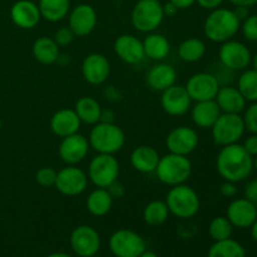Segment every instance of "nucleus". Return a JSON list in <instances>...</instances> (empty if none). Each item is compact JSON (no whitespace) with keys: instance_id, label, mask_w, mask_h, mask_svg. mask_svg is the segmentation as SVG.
I'll list each match as a JSON object with an SVG mask.
<instances>
[{"instance_id":"f257e3e1","label":"nucleus","mask_w":257,"mask_h":257,"mask_svg":"<svg viewBox=\"0 0 257 257\" xmlns=\"http://www.w3.org/2000/svg\"><path fill=\"white\" fill-rule=\"evenodd\" d=\"M216 168L221 177L228 182L238 183L250 177L253 171L252 157L240 143L221 147L216 157Z\"/></svg>"},{"instance_id":"f03ea898","label":"nucleus","mask_w":257,"mask_h":257,"mask_svg":"<svg viewBox=\"0 0 257 257\" xmlns=\"http://www.w3.org/2000/svg\"><path fill=\"white\" fill-rule=\"evenodd\" d=\"M241 22L236 18L233 10L217 8L211 10L203 22V34L213 43H225L232 39L240 30Z\"/></svg>"},{"instance_id":"7ed1b4c3","label":"nucleus","mask_w":257,"mask_h":257,"mask_svg":"<svg viewBox=\"0 0 257 257\" xmlns=\"http://www.w3.org/2000/svg\"><path fill=\"white\" fill-rule=\"evenodd\" d=\"M88 142L94 152L115 155L124 147L125 135L122 128L114 123L98 122L90 130Z\"/></svg>"},{"instance_id":"20e7f679","label":"nucleus","mask_w":257,"mask_h":257,"mask_svg":"<svg viewBox=\"0 0 257 257\" xmlns=\"http://www.w3.org/2000/svg\"><path fill=\"white\" fill-rule=\"evenodd\" d=\"M155 173L161 182L171 187L183 185L192 175V163L187 156L167 153L160 158Z\"/></svg>"},{"instance_id":"39448f33","label":"nucleus","mask_w":257,"mask_h":257,"mask_svg":"<svg viewBox=\"0 0 257 257\" xmlns=\"http://www.w3.org/2000/svg\"><path fill=\"white\" fill-rule=\"evenodd\" d=\"M165 202L167 203L171 215L183 220L195 217L201 206L197 192L185 183L171 187Z\"/></svg>"},{"instance_id":"423d86ee","label":"nucleus","mask_w":257,"mask_h":257,"mask_svg":"<svg viewBox=\"0 0 257 257\" xmlns=\"http://www.w3.org/2000/svg\"><path fill=\"white\" fill-rule=\"evenodd\" d=\"M165 19L163 5L158 0H138L131 13V23L137 32L152 33Z\"/></svg>"},{"instance_id":"0eeeda50","label":"nucleus","mask_w":257,"mask_h":257,"mask_svg":"<svg viewBox=\"0 0 257 257\" xmlns=\"http://www.w3.org/2000/svg\"><path fill=\"white\" fill-rule=\"evenodd\" d=\"M88 180L98 188H108L113 182L118 181L119 177V162L114 155H103L97 153V156L90 160L88 166Z\"/></svg>"},{"instance_id":"6e6552de","label":"nucleus","mask_w":257,"mask_h":257,"mask_svg":"<svg viewBox=\"0 0 257 257\" xmlns=\"http://www.w3.org/2000/svg\"><path fill=\"white\" fill-rule=\"evenodd\" d=\"M245 131L242 117L233 113H221L211 128L213 142L220 147L238 143V141L243 137Z\"/></svg>"},{"instance_id":"1a4fd4ad","label":"nucleus","mask_w":257,"mask_h":257,"mask_svg":"<svg viewBox=\"0 0 257 257\" xmlns=\"http://www.w3.org/2000/svg\"><path fill=\"white\" fill-rule=\"evenodd\" d=\"M108 245L114 257H140L147 250L145 238L128 228L114 231L110 235Z\"/></svg>"},{"instance_id":"9d476101","label":"nucleus","mask_w":257,"mask_h":257,"mask_svg":"<svg viewBox=\"0 0 257 257\" xmlns=\"http://www.w3.org/2000/svg\"><path fill=\"white\" fill-rule=\"evenodd\" d=\"M70 248L78 257H94L99 252L102 240L94 227L80 225L72 231L69 237Z\"/></svg>"},{"instance_id":"9b49d317","label":"nucleus","mask_w":257,"mask_h":257,"mask_svg":"<svg viewBox=\"0 0 257 257\" xmlns=\"http://www.w3.org/2000/svg\"><path fill=\"white\" fill-rule=\"evenodd\" d=\"M251 58L252 55L247 45L238 40L230 39L221 43L218 49V59L221 65L232 72L245 70L251 64Z\"/></svg>"},{"instance_id":"f8f14e48","label":"nucleus","mask_w":257,"mask_h":257,"mask_svg":"<svg viewBox=\"0 0 257 257\" xmlns=\"http://www.w3.org/2000/svg\"><path fill=\"white\" fill-rule=\"evenodd\" d=\"M88 181L89 180H88L87 173L82 168L67 165L57 172L54 187L62 195L75 197V196L82 195L87 190Z\"/></svg>"},{"instance_id":"ddd939ff","label":"nucleus","mask_w":257,"mask_h":257,"mask_svg":"<svg viewBox=\"0 0 257 257\" xmlns=\"http://www.w3.org/2000/svg\"><path fill=\"white\" fill-rule=\"evenodd\" d=\"M220 83L215 74L208 72L195 73L188 78L185 88L192 102L213 100L220 89Z\"/></svg>"},{"instance_id":"4468645a","label":"nucleus","mask_w":257,"mask_h":257,"mask_svg":"<svg viewBox=\"0 0 257 257\" xmlns=\"http://www.w3.org/2000/svg\"><path fill=\"white\" fill-rule=\"evenodd\" d=\"M200 143V137L195 128L180 125L173 128L166 137V147L168 152L181 156H190L195 152Z\"/></svg>"},{"instance_id":"2eb2a0df","label":"nucleus","mask_w":257,"mask_h":257,"mask_svg":"<svg viewBox=\"0 0 257 257\" xmlns=\"http://www.w3.org/2000/svg\"><path fill=\"white\" fill-rule=\"evenodd\" d=\"M89 142L88 138L79 132L72 136L62 138L58 147V155L60 160L69 166H77L83 162L89 153Z\"/></svg>"},{"instance_id":"dca6fc26","label":"nucleus","mask_w":257,"mask_h":257,"mask_svg":"<svg viewBox=\"0 0 257 257\" xmlns=\"http://www.w3.org/2000/svg\"><path fill=\"white\" fill-rule=\"evenodd\" d=\"M98 17L94 8L89 4L77 5L68 14V27L75 37H87L97 27Z\"/></svg>"},{"instance_id":"f3484780","label":"nucleus","mask_w":257,"mask_h":257,"mask_svg":"<svg viewBox=\"0 0 257 257\" xmlns=\"http://www.w3.org/2000/svg\"><path fill=\"white\" fill-rule=\"evenodd\" d=\"M191 100L187 90L183 85L173 84L165 89L161 95V105L162 109L172 117L185 115L191 109Z\"/></svg>"},{"instance_id":"a211bd4d","label":"nucleus","mask_w":257,"mask_h":257,"mask_svg":"<svg viewBox=\"0 0 257 257\" xmlns=\"http://www.w3.org/2000/svg\"><path fill=\"white\" fill-rule=\"evenodd\" d=\"M110 74V63L100 53H92L83 59L82 75L90 85H100L107 82Z\"/></svg>"},{"instance_id":"6ab92c4d","label":"nucleus","mask_w":257,"mask_h":257,"mask_svg":"<svg viewBox=\"0 0 257 257\" xmlns=\"http://www.w3.org/2000/svg\"><path fill=\"white\" fill-rule=\"evenodd\" d=\"M113 49L117 57L125 64L136 65L145 59L143 42L133 34H122L114 40Z\"/></svg>"},{"instance_id":"aec40b11","label":"nucleus","mask_w":257,"mask_h":257,"mask_svg":"<svg viewBox=\"0 0 257 257\" xmlns=\"http://www.w3.org/2000/svg\"><path fill=\"white\" fill-rule=\"evenodd\" d=\"M226 217L228 218L233 227L248 228L252 226L257 218L256 206L252 201L246 197L236 198L228 205L226 211Z\"/></svg>"},{"instance_id":"412c9836","label":"nucleus","mask_w":257,"mask_h":257,"mask_svg":"<svg viewBox=\"0 0 257 257\" xmlns=\"http://www.w3.org/2000/svg\"><path fill=\"white\" fill-rule=\"evenodd\" d=\"M12 22L20 29H33L42 20L38 4L32 0H18L10 9Z\"/></svg>"},{"instance_id":"4be33fe9","label":"nucleus","mask_w":257,"mask_h":257,"mask_svg":"<svg viewBox=\"0 0 257 257\" xmlns=\"http://www.w3.org/2000/svg\"><path fill=\"white\" fill-rule=\"evenodd\" d=\"M82 122L74 109H59L50 118V130L57 137L64 138L78 133Z\"/></svg>"},{"instance_id":"5701e85b","label":"nucleus","mask_w":257,"mask_h":257,"mask_svg":"<svg viewBox=\"0 0 257 257\" xmlns=\"http://www.w3.org/2000/svg\"><path fill=\"white\" fill-rule=\"evenodd\" d=\"M176 79L177 72L168 63H157L146 74V83L156 92H163L171 85L176 84Z\"/></svg>"},{"instance_id":"b1692460","label":"nucleus","mask_w":257,"mask_h":257,"mask_svg":"<svg viewBox=\"0 0 257 257\" xmlns=\"http://www.w3.org/2000/svg\"><path fill=\"white\" fill-rule=\"evenodd\" d=\"M191 119L193 124L202 130H211L217 118L220 117L221 109L217 103L213 100H203L196 102L193 107H191Z\"/></svg>"},{"instance_id":"393cba45","label":"nucleus","mask_w":257,"mask_h":257,"mask_svg":"<svg viewBox=\"0 0 257 257\" xmlns=\"http://www.w3.org/2000/svg\"><path fill=\"white\" fill-rule=\"evenodd\" d=\"M218 108L222 113H233L240 114L246 108V99L241 94L240 90L231 85H223L218 89L215 98Z\"/></svg>"},{"instance_id":"a878e982","label":"nucleus","mask_w":257,"mask_h":257,"mask_svg":"<svg viewBox=\"0 0 257 257\" xmlns=\"http://www.w3.org/2000/svg\"><path fill=\"white\" fill-rule=\"evenodd\" d=\"M160 158V153L152 146H138L131 153V165L140 173H152Z\"/></svg>"},{"instance_id":"bb28decb","label":"nucleus","mask_w":257,"mask_h":257,"mask_svg":"<svg viewBox=\"0 0 257 257\" xmlns=\"http://www.w3.org/2000/svg\"><path fill=\"white\" fill-rule=\"evenodd\" d=\"M59 45L50 37H39L33 43V57L44 65H52L58 62L60 55Z\"/></svg>"},{"instance_id":"cd10ccee","label":"nucleus","mask_w":257,"mask_h":257,"mask_svg":"<svg viewBox=\"0 0 257 257\" xmlns=\"http://www.w3.org/2000/svg\"><path fill=\"white\" fill-rule=\"evenodd\" d=\"M145 55L155 62H162L171 52V44L167 38L160 33H148L143 40Z\"/></svg>"},{"instance_id":"c85d7f7f","label":"nucleus","mask_w":257,"mask_h":257,"mask_svg":"<svg viewBox=\"0 0 257 257\" xmlns=\"http://www.w3.org/2000/svg\"><path fill=\"white\" fill-rule=\"evenodd\" d=\"M74 110L80 122L87 125H94L98 122H100V115H102L103 109L95 98L85 95V97L79 98L75 102Z\"/></svg>"},{"instance_id":"c756f323","label":"nucleus","mask_w":257,"mask_h":257,"mask_svg":"<svg viewBox=\"0 0 257 257\" xmlns=\"http://www.w3.org/2000/svg\"><path fill=\"white\" fill-rule=\"evenodd\" d=\"M113 198L109 195L107 188H95L88 195L85 206L88 212L94 217H103L112 210Z\"/></svg>"},{"instance_id":"7c9ffc66","label":"nucleus","mask_w":257,"mask_h":257,"mask_svg":"<svg viewBox=\"0 0 257 257\" xmlns=\"http://www.w3.org/2000/svg\"><path fill=\"white\" fill-rule=\"evenodd\" d=\"M38 8L42 19L50 23H58L69 14L70 0H39Z\"/></svg>"},{"instance_id":"2f4dec72","label":"nucleus","mask_w":257,"mask_h":257,"mask_svg":"<svg viewBox=\"0 0 257 257\" xmlns=\"http://www.w3.org/2000/svg\"><path fill=\"white\" fill-rule=\"evenodd\" d=\"M205 42L198 38H188L183 40L178 47V57L185 63H196L202 59L206 54Z\"/></svg>"},{"instance_id":"473e14b6","label":"nucleus","mask_w":257,"mask_h":257,"mask_svg":"<svg viewBox=\"0 0 257 257\" xmlns=\"http://www.w3.org/2000/svg\"><path fill=\"white\" fill-rule=\"evenodd\" d=\"M170 215L167 203L161 200L151 201L143 208V221L152 227H158V226L163 225L168 220Z\"/></svg>"},{"instance_id":"72a5a7b5","label":"nucleus","mask_w":257,"mask_h":257,"mask_svg":"<svg viewBox=\"0 0 257 257\" xmlns=\"http://www.w3.org/2000/svg\"><path fill=\"white\" fill-rule=\"evenodd\" d=\"M207 257H246L245 247L233 238L215 241L208 248Z\"/></svg>"},{"instance_id":"f704fd0d","label":"nucleus","mask_w":257,"mask_h":257,"mask_svg":"<svg viewBox=\"0 0 257 257\" xmlns=\"http://www.w3.org/2000/svg\"><path fill=\"white\" fill-rule=\"evenodd\" d=\"M237 89L246 102H257V72L255 69H245L237 79Z\"/></svg>"},{"instance_id":"c9c22d12","label":"nucleus","mask_w":257,"mask_h":257,"mask_svg":"<svg viewBox=\"0 0 257 257\" xmlns=\"http://www.w3.org/2000/svg\"><path fill=\"white\" fill-rule=\"evenodd\" d=\"M233 232L232 223L228 221L227 217L218 216L215 217L208 225V235L213 241H222L230 238Z\"/></svg>"},{"instance_id":"e433bc0d","label":"nucleus","mask_w":257,"mask_h":257,"mask_svg":"<svg viewBox=\"0 0 257 257\" xmlns=\"http://www.w3.org/2000/svg\"><path fill=\"white\" fill-rule=\"evenodd\" d=\"M57 172L53 167H42L35 173V181L42 187H53L57 180Z\"/></svg>"},{"instance_id":"4c0bfd02","label":"nucleus","mask_w":257,"mask_h":257,"mask_svg":"<svg viewBox=\"0 0 257 257\" xmlns=\"http://www.w3.org/2000/svg\"><path fill=\"white\" fill-rule=\"evenodd\" d=\"M243 37L248 42H257V14H250L240 27Z\"/></svg>"},{"instance_id":"58836bf2","label":"nucleus","mask_w":257,"mask_h":257,"mask_svg":"<svg viewBox=\"0 0 257 257\" xmlns=\"http://www.w3.org/2000/svg\"><path fill=\"white\" fill-rule=\"evenodd\" d=\"M242 119L246 130L252 135H257V102H252L245 108Z\"/></svg>"},{"instance_id":"ea45409f","label":"nucleus","mask_w":257,"mask_h":257,"mask_svg":"<svg viewBox=\"0 0 257 257\" xmlns=\"http://www.w3.org/2000/svg\"><path fill=\"white\" fill-rule=\"evenodd\" d=\"M74 37V33L72 32V29L69 27H62L55 30L53 39L55 40V43L59 47H67V45H69L73 42Z\"/></svg>"},{"instance_id":"a19ab883","label":"nucleus","mask_w":257,"mask_h":257,"mask_svg":"<svg viewBox=\"0 0 257 257\" xmlns=\"http://www.w3.org/2000/svg\"><path fill=\"white\" fill-rule=\"evenodd\" d=\"M220 193L226 198L235 197V196L237 195V187H236V183L225 181V182L220 186Z\"/></svg>"},{"instance_id":"79ce46f5","label":"nucleus","mask_w":257,"mask_h":257,"mask_svg":"<svg viewBox=\"0 0 257 257\" xmlns=\"http://www.w3.org/2000/svg\"><path fill=\"white\" fill-rule=\"evenodd\" d=\"M107 190H108V192H109V195L112 196L113 200H119V198H122L123 196L125 195L124 186H123L122 183L118 182V181L113 182L112 185L107 188Z\"/></svg>"},{"instance_id":"37998d69","label":"nucleus","mask_w":257,"mask_h":257,"mask_svg":"<svg viewBox=\"0 0 257 257\" xmlns=\"http://www.w3.org/2000/svg\"><path fill=\"white\" fill-rule=\"evenodd\" d=\"M242 146L243 148L247 151V153L251 156V157H255V156H257V135H252V133H251L250 137L246 138Z\"/></svg>"},{"instance_id":"c03bdc74","label":"nucleus","mask_w":257,"mask_h":257,"mask_svg":"<svg viewBox=\"0 0 257 257\" xmlns=\"http://www.w3.org/2000/svg\"><path fill=\"white\" fill-rule=\"evenodd\" d=\"M245 197L247 200L252 201L253 203L257 202V180H252L246 185L245 187Z\"/></svg>"},{"instance_id":"a18cd8bd","label":"nucleus","mask_w":257,"mask_h":257,"mask_svg":"<svg viewBox=\"0 0 257 257\" xmlns=\"http://www.w3.org/2000/svg\"><path fill=\"white\" fill-rule=\"evenodd\" d=\"M198 5H200L202 9L205 10H215L217 8L221 7V4L223 3V0H196Z\"/></svg>"},{"instance_id":"49530a36","label":"nucleus","mask_w":257,"mask_h":257,"mask_svg":"<svg viewBox=\"0 0 257 257\" xmlns=\"http://www.w3.org/2000/svg\"><path fill=\"white\" fill-rule=\"evenodd\" d=\"M178 10H180V9H178V8L176 7V5L173 4V3H171V2L166 3V4L163 5V14H165V17L173 18L176 14H177Z\"/></svg>"},{"instance_id":"de8ad7c7","label":"nucleus","mask_w":257,"mask_h":257,"mask_svg":"<svg viewBox=\"0 0 257 257\" xmlns=\"http://www.w3.org/2000/svg\"><path fill=\"white\" fill-rule=\"evenodd\" d=\"M233 13H235L236 18H237L240 22H243V20L250 15V10H248L247 7H235Z\"/></svg>"},{"instance_id":"09e8293b","label":"nucleus","mask_w":257,"mask_h":257,"mask_svg":"<svg viewBox=\"0 0 257 257\" xmlns=\"http://www.w3.org/2000/svg\"><path fill=\"white\" fill-rule=\"evenodd\" d=\"M170 2L173 3V4H175L180 10H183L192 7V5L196 3V0H170Z\"/></svg>"},{"instance_id":"8fccbe9b","label":"nucleus","mask_w":257,"mask_h":257,"mask_svg":"<svg viewBox=\"0 0 257 257\" xmlns=\"http://www.w3.org/2000/svg\"><path fill=\"white\" fill-rule=\"evenodd\" d=\"M235 7H253L257 4V0H228Z\"/></svg>"},{"instance_id":"3c124183","label":"nucleus","mask_w":257,"mask_h":257,"mask_svg":"<svg viewBox=\"0 0 257 257\" xmlns=\"http://www.w3.org/2000/svg\"><path fill=\"white\" fill-rule=\"evenodd\" d=\"M114 120V113L112 110H102V115H100V122L105 123H113Z\"/></svg>"},{"instance_id":"603ef678","label":"nucleus","mask_w":257,"mask_h":257,"mask_svg":"<svg viewBox=\"0 0 257 257\" xmlns=\"http://www.w3.org/2000/svg\"><path fill=\"white\" fill-rule=\"evenodd\" d=\"M251 236H252L253 240L257 242V218L255 220V222L252 223V226H251Z\"/></svg>"},{"instance_id":"864d4df0","label":"nucleus","mask_w":257,"mask_h":257,"mask_svg":"<svg viewBox=\"0 0 257 257\" xmlns=\"http://www.w3.org/2000/svg\"><path fill=\"white\" fill-rule=\"evenodd\" d=\"M47 257H73V256L67 252H53L50 253V255H48Z\"/></svg>"},{"instance_id":"5fc2aeb1","label":"nucleus","mask_w":257,"mask_h":257,"mask_svg":"<svg viewBox=\"0 0 257 257\" xmlns=\"http://www.w3.org/2000/svg\"><path fill=\"white\" fill-rule=\"evenodd\" d=\"M140 257H158V256L156 255L155 252H152V251H148V250H146L145 252H143L142 255H141Z\"/></svg>"},{"instance_id":"6e6d98bb","label":"nucleus","mask_w":257,"mask_h":257,"mask_svg":"<svg viewBox=\"0 0 257 257\" xmlns=\"http://www.w3.org/2000/svg\"><path fill=\"white\" fill-rule=\"evenodd\" d=\"M251 64H252V69H255L257 72V53L251 58Z\"/></svg>"},{"instance_id":"4d7b16f0","label":"nucleus","mask_w":257,"mask_h":257,"mask_svg":"<svg viewBox=\"0 0 257 257\" xmlns=\"http://www.w3.org/2000/svg\"><path fill=\"white\" fill-rule=\"evenodd\" d=\"M252 163H253V170L257 171V156L252 157Z\"/></svg>"},{"instance_id":"13d9d810","label":"nucleus","mask_w":257,"mask_h":257,"mask_svg":"<svg viewBox=\"0 0 257 257\" xmlns=\"http://www.w3.org/2000/svg\"><path fill=\"white\" fill-rule=\"evenodd\" d=\"M3 128V122H2V118H0V131H2Z\"/></svg>"},{"instance_id":"bf43d9fd","label":"nucleus","mask_w":257,"mask_h":257,"mask_svg":"<svg viewBox=\"0 0 257 257\" xmlns=\"http://www.w3.org/2000/svg\"><path fill=\"white\" fill-rule=\"evenodd\" d=\"M255 206H256V210H257V202H255Z\"/></svg>"}]
</instances>
